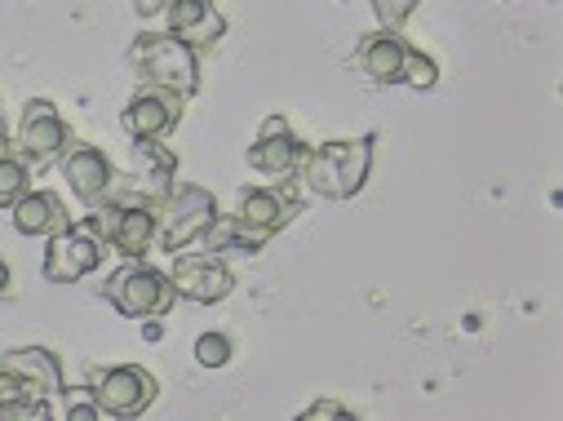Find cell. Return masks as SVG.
<instances>
[{
    "label": "cell",
    "mask_w": 563,
    "mask_h": 421,
    "mask_svg": "<svg viewBox=\"0 0 563 421\" xmlns=\"http://www.w3.org/2000/svg\"><path fill=\"white\" fill-rule=\"evenodd\" d=\"M373 152H377V133L364 137H333V143L307 147L302 165H298V182L320 196V200H351L364 191L368 169H373Z\"/></svg>",
    "instance_id": "obj_1"
},
{
    "label": "cell",
    "mask_w": 563,
    "mask_h": 421,
    "mask_svg": "<svg viewBox=\"0 0 563 421\" xmlns=\"http://www.w3.org/2000/svg\"><path fill=\"white\" fill-rule=\"evenodd\" d=\"M129 67L133 76L152 85V89H169L191 98L200 89V54L191 45H183L169 32H143L129 45Z\"/></svg>",
    "instance_id": "obj_2"
},
{
    "label": "cell",
    "mask_w": 563,
    "mask_h": 421,
    "mask_svg": "<svg viewBox=\"0 0 563 421\" xmlns=\"http://www.w3.org/2000/svg\"><path fill=\"white\" fill-rule=\"evenodd\" d=\"M98 298H107L124 320H147V315H169L178 293L169 270H156L147 262H124L120 270L107 275V285H98Z\"/></svg>",
    "instance_id": "obj_3"
},
{
    "label": "cell",
    "mask_w": 563,
    "mask_h": 421,
    "mask_svg": "<svg viewBox=\"0 0 563 421\" xmlns=\"http://www.w3.org/2000/svg\"><path fill=\"white\" fill-rule=\"evenodd\" d=\"M80 226L89 235H98L107 248H115L120 257H129V262H143L156 248V209H147V204L102 200L80 218Z\"/></svg>",
    "instance_id": "obj_4"
},
{
    "label": "cell",
    "mask_w": 563,
    "mask_h": 421,
    "mask_svg": "<svg viewBox=\"0 0 563 421\" xmlns=\"http://www.w3.org/2000/svg\"><path fill=\"white\" fill-rule=\"evenodd\" d=\"M213 218H218L213 191H205L196 182H178L169 191V200L156 209V248H165L174 257V253L200 244L205 231L213 226Z\"/></svg>",
    "instance_id": "obj_5"
},
{
    "label": "cell",
    "mask_w": 563,
    "mask_h": 421,
    "mask_svg": "<svg viewBox=\"0 0 563 421\" xmlns=\"http://www.w3.org/2000/svg\"><path fill=\"white\" fill-rule=\"evenodd\" d=\"M89 395L98 399L102 417H143L156 403L161 381L143 364H107L89 368Z\"/></svg>",
    "instance_id": "obj_6"
},
{
    "label": "cell",
    "mask_w": 563,
    "mask_h": 421,
    "mask_svg": "<svg viewBox=\"0 0 563 421\" xmlns=\"http://www.w3.org/2000/svg\"><path fill=\"white\" fill-rule=\"evenodd\" d=\"M14 147L32 169H45L49 160H63V152L71 147V129L58 115V107L49 98H32L19 115V133H14Z\"/></svg>",
    "instance_id": "obj_7"
},
{
    "label": "cell",
    "mask_w": 563,
    "mask_h": 421,
    "mask_svg": "<svg viewBox=\"0 0 563 421\" xmlns=\"http://www.w3.org/2000/svg\"><path fill=\"white\" fill-rule=\"evenodd\" d=\"M302 152H307V143L294 133V124L285 115H266L257 124V137H253V147L244 152V160H249L253 174H262L271 182H289L298 174V165H302Z\"/></svg>",
    "instance_id": "obj_8"
},
{
    "label": "cell",
    "mask_w": 563,
    "mask_h": 421,
    "mask_svg": "<svg viewBox=\"0 0 563 421\" xmlns=\"http://www.w3.org/2000/svg\"><path fill=\"white\" fill-rule=\"evenodd\" d=\"M174 293L187 298V302H200V307H213V302H227L231 289H235V275L231 266L222 262V253H174Z\"/></svg>",
    "instance_id": "obj_9"
},
{
    "label": "cell",
    "mask_w": 563,
    "mask_h": 421,
    "mask_svg": "<svg viewBox=\"0 0 563 421\" xmlns=\"http://www.w3.org/2000/svg\"><path fill=\"white\" fill-rule=\"evenodd\" d=\"M102 253H107V244L98 235H89L80 222H71L67 231L45 240L41 275L49 279V285H76V279H85V275H93L102 266Z\"/></svg>",
    "instance_id": "obj_10"
},
{
    "label": "cell",
    "mask_w": 563,
    "mask_h": 421,
    "mask_svg": "<svg viewBox=\"0 0 563 421\" xmlns=\"http://www.w3.org/2000/svg\"><path fill=\"white\" fill-rule=\"evenodd\" d=\"M183 111H187V98L183 93H169V89H152L143 85L120 111V129L133 137H169L178 124H183Z\"/></svg>",
    "instance_id": "obj_11"
},
{
    "label": "cell",
    "mask_w": 563,
    "mask_h": 421,
    "mask_svg": "<svg viewBox=\"0 0 563 421\" xmlns=\"http://www.w3.org/2000/svg\"><path fill=\"white\" fill-rule=\"evenodd\" d=\"M294 182V178H289ZM289 182H271V187H244L240 191V209H235V218L244 222V226H253V231H262V235H279L285 231L298 213H302V200L294 196V187Z\"/></svg>",
    "instance_id": "obj_12"
},
{
    "label": "cell",
    "mask_w": 563,
    "mask_h": 421,
    "mask_svg": "<svg viewBox=\"0 0 563 421\" xmlns=\"http://www.w3.org/2000/svg\"><path fill=\"white\" fill-rule=\"evenodd\" d=\"M63 178H67L71 196H76L85 209H93V204H102V200L111 196L115 165L107 160V152H102V147L76 143V147H67V152H63Z\"/></svg>",
    "instance_id": "obj_13"
},
{
    "label": "cell",
    "mask_w": 563,
    "mask_h": 421,
    "mask_svg": "<svg viewBox=\"0 0 563 421\" xmlns=\"http://www.w3.org/2000/svg\"><path fill=\"white\" fill-rule=\"evenodd\" d=\"M165 14H169V36H178L196 54H213L227 36V19L218 14L213 0H169Z\"/></svg>",
    "instance_id": "obj_14"
},
{
    "label": "cell",
    "mask_w": 563,
    "mask_h": 421,
    "mask_svg": "<svg viewBox=\"0 0 563 421\" xmlns=\"http://www.w3.org/2000/svg\"><path fill=\"white\" fill-rule=\"evenodd\" d=\"M404 58H408V41L399 32H373L355 45V67L377 85V89H390V85H404Z\"/></svg>",
    "instance_id": "obj_15"
},
{
    "label": "cell",
    "mask_w": 563,
    "mask_h": 421,
    "mask_svg": "<svg viewBox=\"0 0 563 421\" xmlns=\"http://www.w3.org/2000/svg\"><path fill=\"white\" fill-rule=\"evenodd\" d=\"M0 368L32 381L41 395H67V377H63V359L49 351V346H14L0 355Z\"/></svg>",
    "instance_id": "obj_16"
},
{
    "label": "cell",
    "mask_w": 563,
    "mask_h": 421,
    "mask_svg": "<svg viewBox=\"0 0 563 421\" xmlns=\"http://www.w3.org/2000/svg\"><path fill=\"white\" fill-rule=\"evenodd\" d=\"M10 213H14V226L23 235H36V240H49V235L71 226V213H67L58 191H27Z\"/></svg>",
    "instance_id": "obj_17"
},
{
    "label": "cell",
    "mask_w": 563,
    "mask_h": 421,
    "mask_svg": "<svg viewBox=\"0 0 563 421\" xmlns=\"http://www.w3.org/2000/svg\"><path fill=\"white\" fill-rule=\"evenodd\" d=\"M200 244H205L209 253H231V248H235V253H262V248L271 244V235H262V231L244 226L235 213H218Z\"/></svg>",
    "instance_id": "obj_18"
},
{
    "label": "cell",
    "mask_w": 563,
    "mask_h": 421,
    "mask_svg": "<svg viewBox=\"0 0 563 421\" xmlns=\"http://www.w3.org/2000/svg\"><path fill=\"white\" fill-rule=\"evenodd\" d=\"M32 191V165L19 156L14 143L0 147V209H14Z\"/></svg>",
    "instance_id": "obj_19"
},
{
    "label": "cell",
    "mask_w": 563,
    "mask_h": 421,
    "mask_svg": "<svg viewBox=\"0 0 563 421\" xmlns=\"http://www.w3.org/2000/svg\"><path fill=\"white\" fill-rule=\"evenodd\" d=\"M404 85L421 89V93H431L440 85V63L431 54H421L417 45H408V58H404Z\"/></svg>",
    "instance_id": "obj_20"
},
{
    "label": "cell",
    "mask_w": 563,
    "mask_h": 421,
    "mask_svg": "<svg viewBox=\"0 0 563 421\" xmlns=\"http://www.w3.org/2000/svg\"><path fill=\"white\" fill-rule=\"evenodd\" d=\"M231 355H235V346H231L227 333H200L196 337V364L200 368H227Z\"/></svg>",
    "instance_id": "obj_21"
},
{
    "label": "cell",
    "mask_w": 563,
    "mask_h": 421,
    "mask_svg": "<svg viewBox=\"0 0 563 421\" xmlns=\"http://www.w3.org/2000/svg\"><path fill=\"white\" fill-rule=\"evenodd\" d=\"M368 5H373V19H377L382 32H399L417 14L421 0H368Z\"/></svg>",
    "instance_id": "obj_22"
},
{
    "label": "cell",
    "mask_w": 563,
    "mask_h": 421,
    "mask_svg": "<svg viewBox=\"0 0 563 421\" xmlns=\"http://www.w3.org/2000/svg\"><path fill=\"white\" fill-rule=\"evenodd\" d=\"M49 417H54L49 395H23V399L0 408V421H49Z\"/></svg>",
    "instance_id": "obj_23"
},
{
    "label": "cell",
    "mask_w": 563,
    "mask_h": 421,
    "mask_svg": "<svg viewBox=\"0 0 563 421\" xmlns=\"http://www.w3.org/2000/svg\"><path fill=\"white\" fill-rule=\"evenodd\" d=\"M67 421H102V408H98V399L89 395V386L76 390V395H67Z\"/></svg>",
    "instance_id": "obj_24"
},
{
    "label": "cell",
    "mask_w": 563,
    "mask_h": 421,
    "mask_svg": "<svg viewBox=\"0 0 563 421\" xmlns=\"http://www.w3.org/2000/svg\"><path fill=\"white\" fill-rule=\"evenodd\" d=\"M355 412L346 408V403H338V399H316L311 408H302V421H351Z\"/></svg>",
    "instance_id": "obj_25"
},
{
    "label": "cell",
    "mask_w": 563,
    "mask_h": 421,
    "mask_svg": "<svg viewBox=\"0 0 563 421\" xmlns=\"http://www.w3.org/2000/svg\"><path fill=\"white\" fill-rule=\"evenodd\" d=\"M165 5L169 0H133V14L137 19H156V14H165Z\"/></svg>",
    "instance_id": "obj_26"
},
{
    "label": "cell",
    "mask_w": 563,
    "mask_h": 421,
    "mask_svg": "<svg viewBox=\"0 0 563 421\" xmlns=\"http://www.w3.org/2000/svg\"><path fill=\"white\" fill-rule=\"evenodd\" d=\"M143 337H147V342H161V337H165L161 315H147V320H143Z\"/></svg>",
    "instance_id": "obj_27"
},
{
    "label": "cell",
    "mask_w": 563,
    "mask_h": 421,
    "mask_svg": "<svg viewBox=\"0 0 563 421\" xmlns=\"http://www.w3.org/2000/svg\"><path fill=\"white\" fill-rule=\"evenodd\" d=\"M5 293H10V266L0 262V298H5Z\"/></svg>",
    "instance_id": "obj_28"
},
{
    "label": "cell",
    "mask_w": 563,
    "mask_h": 421,
    "mask_svg": "<svg viewBox=\"0 0 563 421\" xmlns=\"http://www.w3.org/2000/svg\"><path fill=\"white\" fill-rule=\"evenodd\" d=\"M10 143V137H5V120H0V147H5Z\"/></svg>",
    "instance_id": "obj_29"
}]
</instances>
